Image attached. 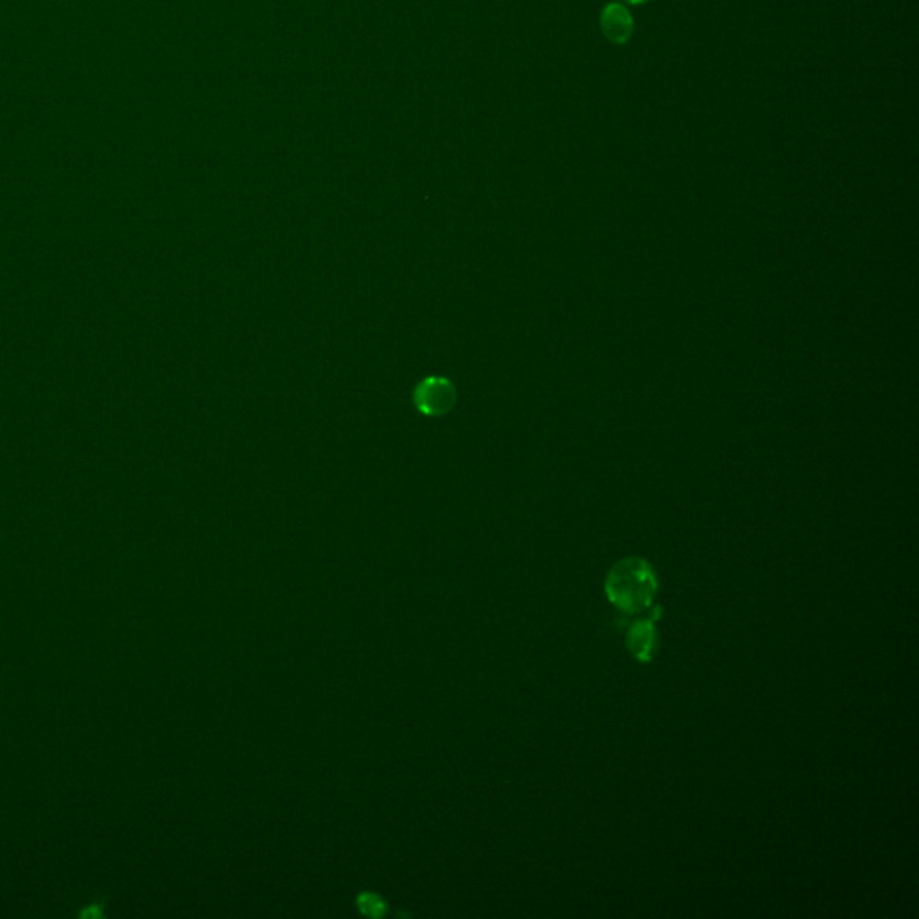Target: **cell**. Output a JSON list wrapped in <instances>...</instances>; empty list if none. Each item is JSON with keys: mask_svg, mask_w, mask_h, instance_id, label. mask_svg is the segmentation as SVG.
<instances>
[{"mask_svg": "<svg viewBox=\"0 0 919 919\" xmlns=\"http://www.w3.org/2000/svg\"><path fill=\"white\" fill-rule=\"evenodd\" d=\"M627 4H632V6H641V4H647V2H652V0H625Z\"/></svg>", "mask_w": 919, "mask_h": 919, "instance_id": "cell-6", "label": "cell"}, {"mask_svg": "<svg viewBox=\"0 0 919 919\" xmlns=\"http://www.w3.org/2000/svg\"><path fill=\"white\" fill-rule=\"evenodd\" d=\"M106 898L105 896H96L92 902L88 903L83 911L79 912V918H105L106 916Z\"/></svg>", "mask_w": 919, "mask_h": 919, "instance_id": "cell-5", "label": "cell"}, {"mask_svg": "<svg viewBox=\"0 0 919 919\" xmlns=\"http://www.w3.org/2000/svg\"><path fill=\"white\" fill-rule=\"evenodd\" d=\"M609 602L623 614H641L648 611L659 591L656 569L647 559L627 557L609 569L604 582Z\"/></svg>", "mask_w": 919, "mask_h": 919, "instance_id": "cell-1", "label": "cell"}, {"mask_svg": "<svg viewBox=\"0 0 919 919\" xmlns=\"http://www.w3.org/2000/svg\"><path fill=\"white\" fill-rule=\"evenodd\" d=\"M600 29H602V35L611 44H627L634 31V20H632L629 9L623 8L622 4H616V2L607 4L600 15Z\"/></svg>", "mask_w": 919, "mask_h": 919, "instance_id": "cell-4", "label": "cell"}, {"mask_svg": "<svg viewBox=\"0 0 919 919\" xmlns=\"http://www.w3.org/2000/svg\"><path fill=\"white\" fill-rule=\"evenodd\" d=\"M663 616L661 607H650L647 616H641L629 625L625 645L638 663H650L656 652V622Z\"/></svg>", "mask_w": 919, "mask_h": 919, "instance_id": "cell-3", "label": "cell"}, {"mask_svg": "<svg viewBox=\"0 0 919 919\" xmlns=\"http://www.w3.org/2000/svg\"><path fill=\"white\" fill-rule=\"evenodd\" d=\"M455 386L446 377H426L413 392L415 408L428 417H440L455 404Z\"/></svg>", "mask_w": 919, "mask_h": 919, "instance_id": "cell-2", "label": "cell"}]
</instances>
